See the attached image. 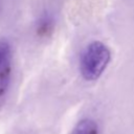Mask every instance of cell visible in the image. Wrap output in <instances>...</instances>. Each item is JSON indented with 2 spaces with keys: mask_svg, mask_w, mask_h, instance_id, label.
Returning <instances> with one entry per match:
<instances>
[{
  "mask_svg": "<svg viewBox=\"0 0 134 134\" xmlns=\"http://www.w3.org/2000/svg\"><path fill=\"white\" fill-rule=\"evenodd\" d=\"M111 59L107 45L100 41H93L86 46L80 58V70L87 81H95L106 69Z\"/></svg>",
  "mask_w": 134,
  "mask_h": 134,
  "instance_id": "cell-1",
  "label": "cell"
},
{
  "mask_svg": "<svg viewBox=\"0 0 134 134\" xmlns=\"http://www.w3.org/2000/svg\"><path fill=\"white\" fill-rule=\"evenodd\" d=\"M10 60H12L10 46L6 41L1 40L0 41V66L9 64Z\"/></svg>",
  "mask_w": 134,
  "mask_h": 134,
  "instance_id": "cell-4",
  "label": "cell"
},
{
  "mask_svg": "<svg viewBox=\"0 0 134 134\" xmlns=\"http://www.w3.org/2000/svg\"><path fill=\"white\" fill-rule=\"evenodd\" d=\"M70 134H98V126L93 119L84 118L73 127Z\"/></svg>",
  "mask_w": 134,
  "mask_h": 134,
  "instance_id": "cell-2",
  "label": "cell"
},
{
  "mask_svg": "<svg viewBox=\"0 0 134 134\" xmlns=\"http://www.w3.org/2000/svg\"><path fill=\"white\" fill-rule=\"evenodd\" d=\"M10 63L0 66V100L5 96L10 82Z\"/></svg>",
  "mask_w": 134,
  "mask_h": 134,
  "instance_id": "cell-3",
  "label": "cell"
}]
</instances>
